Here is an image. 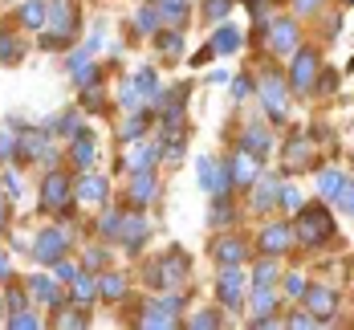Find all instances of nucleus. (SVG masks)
Wrapping results in <instances>:
<instances>
[{
  "label": "nucleus",
  "instance_id": "obj_1",
  "mask_svg": "<svg viewBox=\"0 0 354 330\" xmlns=\"http://www.w3.org/2000/svg\"><path fill=\"white\" fill-rule=\"evenodd\" d=\"M293 237H297V249H310V253L334 245V241H338L334 208H330L326 200H306V204L293 212Z\"/></svg>",
  "mask_w": 354,
  "mask_h": 330
},
{
  "label": "nucleus",
  "instance_id": "obj_2",
  "mask_svg": "<svg viewBox=\"0 0 354 330\" xmlns=\"http://www.w3.org/2000/svg\"><path fill=\"white\" fill-rule=\"evenodd\" d=\"M257 98H261V114L273 122V127H285L289 114H293V90H289V77L277 62H261V73H257Z\"/></svg>",
  "mask_w": 354,
  "mask_h": 330
},
{
  "label": "nucleus",
  "instance_id": "obj_3",
  "mask_svg": "<svg viewBox=\"0 0 354 330\" xmlns=\"http://www.w3.org/2000/svg\"><path fill=\"white\" fill-rule=\"evenodd\" d=\"M82 33V12H77V0H45V25H41V49H53V53H66Z\"/></svg>",
  "mask_w": 354,
  "mask_h": 330
},
{
  "label": "nucleus",
  "instance_id": "obj_4",
  "mask_svg": "<svg viewBox=\"0 0 354 330\" xmlns=\"http://www.w3.org/2000/svg\"><path fill=\"white\" fill-rule=\"evenodd\" d=\"M326 66V57H322V45L318 41H301L289 57H285V77H289V90H293V98H318V73Z\"/></svg>",
  "mask_w": 354,
  "mask_h": 330
},
{
  "label": "nucleus",
  "instance_id": "obj_5",
  "mask_svg": "<svg viewBox=\"0 0 354 330\" xmlns=\"http://www.w3.org/2000/svg\"><path fill=\"white\" fill-rule=\"evenodd\" d=\"M318 139H314V131H306V127H297V131H289L281 143V176H301V172H314L322 163V151H318Z\"/></svg>",
  "mask_w": 354,
  "mask_h": 330
},
{
  "label": "nucleus",
  "instance_id": "obj_6",
  "mask_svg": "<svg viewBox=\"0 0 354 330\" xmlns=\"http://www.w3.org/2000/svg\"><path fill=\"white\" fill-rule=\"evenodd\" d=\"M306 41V29H301V21L293 17V12H281V17H269V25H265V41H261V49L269 53V57H277L285 62L297 45Z\"/></svg>",
  "mask_w": 354,
  "mask_h": 330
},
{
  "label": "nucleus",
  "instance_id": "obj_7",
  "mask_svg": "<svg viewBox=\"0 0 354 330\" xmlns=\"http://www.w3.org/2000/svg\"><path fill=\"white\" fill-rule=\"evenodd\" d=\"M37 208H41L45 217H70L73 212V176L70 172H62V167H49V172H45Z\"/></svg>",
  "mask_w": 354,
  "mask_h": 330
},
{
  "label": "nucleus",
  "instance_id": "obj_8",
  "mask_svg": "<svg viewBox=\"0 0 354 330\" xmlns=\"http://www.w3.org/2000/svg\"><path fill=\"white\" fill-rule=\"evenodd\" d=\"M192 273V257L183 249H167L163 257H151L147 261V282L151 290H179Z\"/></svg>",
  "mask_w": 354,
  "mask_h": 330
},
{
  "label": "nucleus",
  "instance_id": "obj_9",
  "mask_svg": "<svg viewBox=\"0 0 354 330\" xmlns=\"http://www.w3.org/2000/svg\"><path fill=\"white\" fill-rule=\"evenodd\" d=\"M297 249V237H293V217H269L261 224L257 241H252V253L257 257H289Z\"/></svg>",
  "mask_w": 354,
  "mask_h": 330
},
{
  "label": "nucleus",
  "instance_id": "obj_10",
  "mask_svg": "<svg viewBox=\"0 0 354 330\" xmlns=\"http://www.w3.org/2000/svg\"><path fill=\"white\" fill-rule=\"evenodd\" d=\"M245 297H248V273L241 265H220V273H216V306L224 314H241Z\"/></svg>",
  "mask_w": 354,
  "mask_h": 330
},
{
  "label": "nucleus",
  "instance_id": "obj_11",
  "mask_svg": "<svg viewBox=\"0 0 354 330\" xmlns=\"http://www.w3.org/2000/svg\"><path fill=\"white\" fill-rule=\"evenodd\" d=\"M236 147L248 151L257 163H269V155L277 151V127L269 122V118H248L245 127H241V135H236Z\"/></svg>",
  "mask_w": 354,
  "mask_h": 330
},
{
  "label": "nucleus",
  "instance_id": "obj_12",
  "mask_svg": "<svg viewBox=\"0 0 354 330\" xmlns=\"http://www.w3.org/2000/svg\"><path fill=\"white\" fill-rule=\"evenodd\" d=\"M73 245V232L66 224H45L33 232V261L37 265H53L57 257H70Z\"/></svg>",
  "mask_w": 354,
  "mask_h": 330
},
{
  "label": "nucleus",
  "instance_id": "obj_13",
  "mask_svg": "<svg viewBox=\"0 0 354 330\" xmlns=\"http://www.w3.org/2000/svg\"><path fill=\"white\" fill-rule=\"evenodd\" d=\"M196 176H200V187L208 192V200H216V196H236V183H232V172H228V159L200 155V159H196Z\"/></svg>",
  "mask_w": 354,
  "mask_h": 330
},
{
  "label": "nucleus",
  "instance_id": "obj_14",
  "mask_svg": "<svg viewBox=\"0 0 354 330\" xmlns=\"http://www.w3.org/2000/svg\"><path fill=\"white\" fill-rule=\"evenodd\" d=\"M208 253H212L216 265H245V261H252V241L241 237L236 228H220V237L208 245Z\"/></svg>",
  "mask_w": 354,
  "mask_h": 330
},
{
  "label": "nucleus",
  "instance_id": "obj_15",
  "mask_svg": "<svg viewBox=\"0 0 354 330\" xmlns=\"http://www.w3.org/2000/svg\"><path fill=\"white\" fill-rule=\"evenodd\" d=\"M277 187H281V176L277 172H265L261 167V176L248 183V212H257V217H273L277 212Z\"/></svg>",
  "mask_w": 354,
  "mask_h": 330
},
{
  "label": "nucleus",
  "instance_id": "obj_16",
  "mask_svg": "<svg viewBox=\"0 0 354 330\" xmlns=\"http://www.w3.org/2000/svg\"><path fill=\"white\" fill-rule=\"evenodd\" d=\"M297 306H306L314 318H322L326 327L338 318V306H342V293L334 290V286H322V282H310L306 286V293H301V302Z\"/></svg>",
  "mask_w": 354,
  "mask_h": 330
},
{
  "label": "nucleus",
  "instance_id": "obj_17",
  "mask_svg": "<svg viewBox=\"0 0 354 330\" xmlns=\"http://www.w3.org/2000/svg\"><path fill=\"white\" fill-rule=\"evenodd\" d=\"M73 200L86 204V208H106L110 204V180L98 176L94 167H90V172H77V180H73Z\"/></svg>",
  "mask_w": 354,
  "mask_h": 330
},
{
  "label": "nucleus",
  "instance_id": "obj_18",
  "mask_svg": "<svg viewBox=\"0 0 354 330\" xmlns=\"http://www.w3.org/2000/svg\"><path fill=\"white\" fill-rule=\"evenodd\" d=\"M151 241V220L142 217V208H127L122 212V232H118V245L131 257H139Z\"/></svg>",
  "mask_w": 354,
  "mask_h": 330
},
{
  "label": "nucleus",
  "instance_id": "obj_19",
  "mask_svg": "<svg viewBox=\"0 0 354 330\" xmlns=\"http://www.w3.org/2000/svg\"><path fill=\"white\" fill-rule=\"evenodd\" d=\"M159 200V176L155 172H131L127 180V204L131 208H151Z\"/></svg>",
  "mask_w": 354,
  "mask_h": 330
},
{
  "label": "nucleus",
  "instance_id": "obj_20",
  "mask_svg": "<svg viewBox=\"0 0 354 330\" xmlns=\"http://www.w3.org/2000/svg\"><path fill=\"white\" fill-rule=\"evenodd\" d=\"M131 327H147V330H159V327H183V318L171 314L167 306H163V297H147L139 310H135V322Z\"/></svg>",
  "mask_w": 354,
  "mask_h": 330
},
{
  "label": "nucleus",
  "instance_id": "obj_21",
  "mask_svg": "<svg viewBox=\"0 0 354 330\" xmlns=\"http://www.w3.org/2000/svg\"><path fill=\"white\" fill-rule=\"evenodd\" d=\"M163 135H159V155L167 159V163H183L187 159V122H167V127H159Z\"/></svg>",
  "mask_w": 354,
  "mask_h": 330
},
{
  "label": "nucleus",
  "instance_id": "obj_22",
  "mask_svg": "<svg viewBox=\"0 0 354 330\" xmlns=\"http://www.w3.org/2000/svg\"><path fill=\"white\" fill-rule=\"evenodd\" d=\"M66 155H70L73 172H90V167H94V159H98V135L86 127L77 139H70V143H66Z\"/></svg>",
  "mask_w": 354,
  "mask_h": 330
},
{
  "label": "nucleus",
  "instance_id": "obj_23",
  "mask_svg": "<svg viewBox=\"0 0 354 330\" xmlns=\"http://www.w3.org/2000/svg\"><path fill=\"white\" fill-rule=\"evenodd\" d=\"M29 302H41L45 310H62L66 306V290H62L57 277L37 273V277H29Z\"/></svg>",
  "mask_w": 354,
  "mask_h": 330
},
{
  "label": "nucleus",
  "instance_id": "obj_24",
  "mask_svg": "<svg viewBox=\"0 0 354 330\" xmlns=\"http://www.w3.org/2000/svg\"><path fill=\"white\" fill-rule=\"evenodd\" d=\"M208 45L216 49V57H228V53H241L248 41H245V29H236V25H232V17H228V21H220V25L212 29Z\"/></svg>",
  "mask_w": 354,
  "mask_h": 330
},
{
  "label": "nucleus",
  "instance_id": "obj_25",
  "mask_svg": "<svg viewBox=\"0 0 354 330\" xmlns=\"http://www.w3.org/2000/svg\"><path fill=\"white\" fill-rule=\"evenodd\" d=\"M224 159H228V172H232V183H236V196L248 192V183L257 180V176H261V167H265V163H257L248 151H241V147H236L232 155H224Z\"/></svg>",
  "mask_w": 354,
  "mask_h": 330
},
{
  "label": "nucleus",
  "instance_id": "obj_26",
  "mask_svg": "<svg viewBox=\"0 0 354 330\" xmlns=\"http://www.w3.org/2000/svg\"><path fill=\"white\" fill-rule=\"evenodd\" d=\"M41 127H45L53 139H66V143H70V139H77V135L86 131V114H82V107H77V110H66V114H53V118H45Z\"/></svg>",
  "mask_w": 354,
  "mask_h": 330
},
{
  "label": "nucleus",
  "instance_id": "obj_27",
  "mask_svg": "<svg viewBox=\"0 0 354 330\" xmlns=\"http://www.w3.org/2000/svg\"><path fill=\"white\" fill-rule=\"evenodd\" d=\"M66 302H73V306H82V310H90L94 302H98V273H77L70 286H66Z\"/></svg>",
  "mask_w": 354,
  "mask_h": 330
},
{
  "label": "nucleus",
  "instance_id": "obj_28",
  "mask_svg": "<svg viewBox=\"0 0 354 330\" xmlns=\"http://www.w3.org/2000/svg\"><path fill=\"white\" fill-rule=\"evenodd\" d=\"M314 21H318V45H326V49H330V45H334V41L342 37V21H346V8H342V4H334V8H330V4H326V8H322Z\"/></svg>",
  "mask_w": 354,
  "mask_h": 330
},
{
  "label": "nucleus",
  "instance_id": "obj_29",
  "mask_svg": "<svg viewBox=\"0 0 354 330\" xmlns=\"http://www.w3.org/2000/svg\"><path fill=\"white\" fill-rule=\"evenodd\" d=\"M159 163H163L159 143H155V139H139V143H135V151L127 155V163H122V167H127V172H155Z\"/></svg>",
  "mask_w": 354,
  "mask_h": 330
},
{
  "label": "nucleus",
  "instance_id": "obj_30",
  "mask_svg": "<svg viewBox=\"0 0 354 330\" xmlns=\"http://www.w3.org/2000/svg\"><path fill=\"white\" fill-rule=\"evenodd\" d=\"M155 41V53L163 57V66H171V62H179L183 57V45H187V37H183V29H159V33L151 37Z\"/></svg>",
  "mask_w": 354,
  "mask_h": 330
},
{
  "label": "nucleus",
  "instance_id": "obj_31",
  "mask_svg": "<svg viewBox=\"0 0 354 330\" xmlns=\"http://www.w3.org/2000/svg\"><path fill=\"white\" fill-rule=\"evenodd\" d=\"M131 293V277L118 269H102L98 273V302H127Z\"/></svg>",
  "mask_w": 354,
  "mask_h": 330
},
{
  "label": "nucleus",
  "instance_id": "obj_32",
  "mask_svg": "<svg viewBox=\"0 0 354 330\" xmlns=\"http://www.w3.org/2000/svg\"><path fill=\"white\" fill-rule=\"evenodd\" d=\"M241 220V208H236V196H216L212 204H208V228H232Z\"/></svg>",
  "mask_w": 354,
  "mask_h": 330
},
{
  "label": "nucleus",
  "instance_id": "obj_33",
  "mask_svg": "<svg viewBox=\"0 0 354 330\" xmlns=\"http://www.w3.org/2000/svg\"><path fill=\"white\" fill-rule=\"evenodd\" d=\"M342 183H346V172H342V167H322V163L314 167V192H318V200L330 204Z\"/></svg>",
  "mask_w": 354,
  "mask_h": 330
},
{
  "label": "nucleus",
  "instance_id": "obj_34",
  "mask_svg": "<svg viewBox=\"0 0 354 330\" xmlns=\"http://www.w3.org/2000/svg\"><path fill=\"white\" fill-rule=\"evenodd\" d=\"M155 8L167 29H187V21H192V0H155Z\"/></svg>",
  "mask_w": 354,
  "mask_h": 330
},
{
  "label": "nucleus",
  "instance_id": "obj_35",
  "mask_svg": "<svg viewBox=\"0 0 354 330\" xmlns=\"http://www.w3.org/2000/svg\"><path fill=\"white\" fill-rule=\"evenodd\" d=\"M151 110H135V114H127L122 118V127H118V143H139L147 139V131H151Z\"/></svg>",
  "mask_w": 354,
  "mask_h": 330
},
{
  "label": "nucleus",
  "instance_id": "obj_36",
  "mask_svg": "<svg viewBox=\"0 0 354 330\" xmlns=\"http://www.w3.org/2000/svg\"><path fill=\"white\" fill-rule=\"evenodd\" d=\"M277 282H281V257H257L248 286H277Z\"/></svg>",
  "mask_w": 354,
  "mask_h": 330
},
{
  "label": "nucleus",
  "instance_id": "obj_37",
  "mask_svg": "<svg viewBox=\"0 0 354 330\" xmlns=\"http://www.w3.org/2000/svg\"><path fill=\"white\" fill-rule=\"evenodd\" d=\"M12 17H17V25H21V29L41 33V25H45V0H21Z\"/></svg>",
  "mask_w": 354,
  "mask_h": 330
},
{
  "label": "nucleus",
  "instance_id": "obj_38",
  "mask_svg": "<svg viewBox=\"0 0 354 330\" xmlns=\"http://www.w3.org/2000/svg\"><path fill=\"white\" fill-rule=\"evenodd\" d=\"M131 29H135L139 37H155L159 29H163V21H159V8H155V0H147V4H139V12H135Z\"/></svg>",
  "mask_w": 354,
  "mask_h": 330
},
{
  "label": "nucleus",
  "instance_id": "obj_39",
  "mask_svg": "<svg viewBox=\"0 0 354 330\" xmlns=\"http://www.w3.org/2000/svg\"><path fill=\"white\" fill-rule=\"evenodd\" d=\"M306 286H310V277L301 273V269H281V282H277V290H281L285 302H301V293H306Z\"/></svg>",
  "mask_w": 354,
  "mask_h": 330
},
{
  "label": "nucleus",
  "instance_id": "obj_40",
  "mask_svg": "<svg viewBox=\"0 0 354 330\" xmlns=\"http://www.w3.org/2000/svg\"><path fill=\"white\" fill-rule=\"evenodd\" d=\"M301 204H306V192H301V187H297L293 180H285V176H281V187H277V212L293 217Z\"/></svg>",
  "mask_w": 354,
  "mask_h": 330
},
{
  "label": "nucleus",
  "instance_id": "obj_41",
  "mask_svg": "<svg viewBox=\"0 0 354 330\" xmlns=\"http://www.w3.org/2000/svg\"><path fill=\"white\" fill-rule=\"evenodd\" d=\"M224 310L220 306H212V310H192L187 318H183V327H192V330H216V327H224Z\"/></svg>",
  "mask_w": 354,
  "mask_h": 330
},
{
  "label": "nucleus",
  "instance_id": "obj_42",
  "mask_svg": "<svg viewBox=\"0 0 354 330\" xmlns=\"http://www.w3.org/2000/svg\"><path fill=\"white\" fill-rule=\"evenodd\" d=\"M94 228H98V237L102 241H118V232H122V208H102V217L94 220Z\"/></svg>",
  "mask_w": 354,
  "mask_h": 330
},
{
  "label": "nucleus",
  "instance_id": "obj_43",
  "mask_svg": "<svg viewBox=\"0 0 354 330\" xmlns=\"http://www.w3.org/2000/svg\"><path fill=\"white\" fill-rule=\"evenodd\" d=\"M118 107L127 110V114L147 110V98H142V90L135 86V77H122V86H118Z\"/></svg>",
  "mask_w": 354,
  "mask_h": 330
},
{
  "label": "nucleus",
  "instance_id": "obj_44",
  "mask_svg": "<svg viewBox=\"0 0 354 330\" xmlns=\"http://www.w3.org/2000/svg\"><path fill=\"white\" fill-rule=\"evenodd\" d=\"M77 90H82V98H77V107H82V114L106 110V90H102V82H90V86H77Z\"/></svg>",
  "mask_w": 354,
  "mask_h": 330
},
{
  "label": "nucleus",
  "instance_id": "obj_45",
  "mask_svg": "<svg viewBox=\"0 0 354 330\" xmlns=\"http://www.w3.org/2000/svg\"><path fill=\"white\" fill-rule=\"evenodd\" d=\"M25 62V41L12 33H0V66H21Z\"/></svg>",
  "mask_w": 354,
  "mask_h": 330
},
{
  "label": "nucleus",
  "instance_id": "obj_46",
  "mask_svg": "<svg viewBox=\"0 0 354 330\" xmlns=\"http://www.w3.org/2000/svg\"><path fill=\"white\" fill-rule=\"evenodd\" d=\"M228 90H232V102H248V98L257 94V73H252V70L236 73V77L228 82Z\"/></svg>",
  "mask_w": 354,
  "mask_h": 330
},
{
  "label": "nucleus",
  "instance_id": "obj_47",
  "mask_svg": "<svg viewBox=\"0 0 354 330\" xmlns=\"http://www.w3.org/2000/svg\"><path fill=\"white\" fill-rule=\"evenodd\" d=\"M4 327H8V330H37V327H45V322H41V314H37V310H29V306H25V310L4 314Z\"/></svg>",
  "mask_w": 354,
  "mask_h": 330
},
{
  "label": "nucleus",
  "instance_id": "obj_48",
  "mask_svg": "<svg viewBox=\"0 0 354 330\" xmlns=\"http://www.w3.org/2000/svg\"><path fill=\"white\" fill-rule=\"evenodd\" d=\"M232 8H236V0H204V21L208 25H220V21H228L232 17Z\"/></svg>",
  "mask_w": 354,
  "mask_h": 330
},
{
  "label": "nucleus",
  "instance_id": "obj_49",
  "mask_svg": "<svg viewBox=\"0 0 354 330\" xmlns=\"http://www.w3.org/2000/svg\"><path fill=\"white\" fill-rule=\"evenodd\" d=\"M281 322H285L289 330H314V327H326V322H322V318H314V314H310L306 306H301V310H289Z\"/></svg>",
  "mask_w": 354,
  "mask_h": 330
},
{
  "label": "nucleus",
  "instance_id": "obj_50",
  "mask_svg": "<svg viewBox=\"0 0 354 330\" xmlns=\"http://www.w3.org/2000/svg\"><path fill=\"white\" fill-rule=\"evenodd\" d=\"M106 265H110V253L102 245H90V249L82 253V269H86V273H102Z\"/></svg>",
  "mask_w": 354,
  "mask_h": 330
},
{
  "label": "nucleus",
  "instance_id": "obj_51",
  "mask_svg": "<svg viewBox=\"0 0 354 330\" xmlns=\"http://www.w3.org/2000/svg\"><path fill=\"white\" fill-rule=\"evenodd\" d=\"M330 208H338L342 217H354V176H346V183L338 187V196L330 200Z\"/></svg>",
  "mask_w": 354,
  "mask_h": 330
},
{
  "label": "nucleus",
  "instance_id": "obj_52",
  "mask_svg": "<svg viewBox=\"0 0 354 330\" xmlns=\"http://www.w3.org/2000/svg\"><path fill=\"white\" fill-rule=\"evenodd\" d=\"M326 4H330V0H289V12H293L297 21H314Z\"/></svg>",
  "mask_w": 354,
  "mask_h": 330
},
{
  "label": "nucleus",
  "instance_id": "obj_53",
  "mask_svg": "<svg viewBox=\"0 0 354 330\" xmlns=\"http://www.w3.org/2000/svg\"><path fill=\"white\" fill-rule=\"evenodd\" d=\"M0 163H17V127L0 131Z\"/></svg>",
  "mask_w": 354,
  "mask_h": 330
},
{
  "label": "nucleus",
  "instance_id": "obj_54",
  "mask_svg": "<svg viewBox=\"0 0 354 330\" xmlns=\"http://www.w3.org/2000/svg\"><path fill=\"white\" fill-rule=\"evenodd\" d=\"M338 86H342V73L338 70H330V66H322V73H318V94H338Z\"/></svg>",
  "mask_w": 354,
  "mask_h": 330
},
{
  "label": "nucleus",
  "instance_id": "obj_55",
  "mask_svg": "<svg viewBox=\"0 0 354 330\" xmlns=\"http://www.w3.org/2000/svg\"><path fill=\"white\" fill-rule=\"evenodd\" d=\"M77 273H82V265H73L70 257H57V261H53V277H57L62 286H70Z\"/></svg>",
  "mask_w": 354,
  "mask_h": 330
},
{
  "label": "nucleus",
  "instance_id": "obj_56",
  "mask_svg": "<svg viewBox=\"0 0 354 330\" xmlns=\"http://www.w3.org/2000/svg\"><path fill=\"white\" fill-rule=\"evenodd\" d=\"M0 183H4V196H8V200H21V196H25V192H21V176L12 172V163L0 172Z\"/></svg>",
  "mask_w": 354,
  "mask_h": 330
},
{
  "label": "nucleus",
  "instance_id": "obj_57",
  "mask_svg": "<svg viewBox=\"0 0 354 330\" xmlns=\"http://www.w3.org/2000/svg\"><path fill=\"white\" fill-rule=\"evenodd\" d=\"M29 306V286L21 290V286H12V290L4 293V314H12V310H25Z\"/></svg>",
  "mask_w": 354,
  "mask_h": 330
},
{
  "label": "nucleus",
  "instance_id": "obj_58",
  "mask_svg": "<svg viewBox=\"0 0 354 330\" xmlns=\"http://www.w3.org/2000/svg\"><path fill=\"white\" fill-rule=\"evenodd\" d=\"M216 57V49L212 45H204V49H200V53H196V57H192V66H196V70H200V66H208V62H212Z\"/></svg>",
  "mask_w": 354,
  "mask_h": 330
},
{
  "label": "nucleus",
  "instance_id": "obj_59",
  "mask_svg": "<svg viewBox=\"0 0 354 330\" xmlns=\"http://www.w3.org/2000/svg\"><path fill=\"white\" fill-rule=\"evenodd\" d=\"M0 282H12V257L0 249Z\"/></svg>",
  "mask_w": 354,
  "mask_h": 330
},
{
  "label": "nucleus",
  "instance_id": "obj_60",
  "mask_svg": "<svg viewBox=\"0 0 354 330\" xmlns=\"http://www.w3.org/2000/svg\"><path fill=\"white\" fill-rule=\"evenodd\" d=\"M8 228V196H0V232Z\"/></svg>",
  "mask_w": 354,
  "mask_h": 330
},
{
  "label": "nucleus",
  "instance_id": "obj_61",
  "mask_svg": "<svg viewBox=\"0 0 354 330\" xmlns=\"http://www.w3.org/2000/svg\"><path fill=\"white\" fill-rule=\"evenodd\" d=\"M208 82H212V86H220V82H228V70H212V73H208Z\"/></svg>",
  "mask_w": 354,
  "mask_h": 330
},
{
  "label": "nucleus",
  "instance_id": "obj_62",
  "mask_svg": "<svg viewBox=\"0 0 354 330\" xmlns=\"http://www.w3.org/2000/svg\"><path fill=\"white\" fill-rule=\"evenodd\" d=\"M334 4H342V8H354V0H334Z\"/></svg>",
  "mask_w": 354,
  "mask_h": 330
},
{
  "label": "nucleus",
  "instance_id": "obj_63",
  "mask_svg": "<svg viewBox=\"0 0 354 330\" xmlns=\"http://www.w3.org/2000/svg\"><path fill=\"white\" fill-rule=\"evenodd\" d=\"M346 77H354V57H351V66H346Z\"/></svg>",
  "mask_w": 354,
  "mask_h": 330
},
{
  "label": "nucleus",
  "instance_id": "obj_64",
  "mask_svg": "<svg viewBox=\"0 0 354 330\" xmlns=\"http://www.w3.org/2000/svg\"><path fill=\"white\" fill-rule=\"evenodd\" d=\"M277 4H289V0H273V8H277Z\"/></svg>",
  "mask_w": 354,
  "mask_h": 330
}]
</instances>
